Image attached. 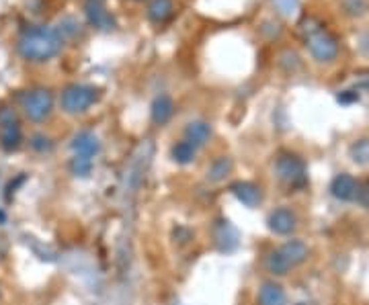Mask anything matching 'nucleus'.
<instances>
[{"mask_svg": "<svg viewBox=\"0 0 369 305\" xmlns=\"http://www.w3.org/2000/svg\"><path fill=\"white\" fill-rule=\"evenodd\" d=\"M64 43L66 41L58 33L56 27L39 25V27H29L21 33V38L17 41V51L29 64H45L56 56H60Z\"/></svg>", "mask_w": 369, "mask_h": 305, "instance_id": "f257e3e1", "label": "nucleus"}, {"mask_svg": "<svg viewBox=\"0 0 369 305\" xmlns=\"http://www.w3.org/2000/svg\"><path fill=\"white\" fill-rule=\"evenodd\" d=\"M99 99V90L91 84H68L62 90L60 107L68 115L86 113Z\"/></svg>", "mask_w": 369, "mask_h": 305, "instance_id": "f03ea898", "label": "nucleus"}, {"mask_svg": "<svg viewBox=\"0 0 369 305\" xmlns=\"http://www.w3.org/2000/svg\"><path fill=\"white\" fill-rule=\"evenodd\" d=\"M306 45L310 56L320 62V64H331L338 58L340 45L338 39L334 38L332 33L320 29V27H310L308 29V38H306Z\"/></svg>", "mask_w": 369, "mask_h": 305, "instance_id": "7ed1b4c3", "label": "nucleus"}, {"mask_svg": "<svg viewBox=\"0 0 369 305\" xmlns=\"http://www.w3.org/2000/svg\"><path fill=\"white\" fill-rule=\"evenodd\" d=\"M21 109L33 123H43L54 111V94L49 88H31L21 97Z\"/></svg>", "mask_w": 369, "mask_h": 305, "instance_id": "20e7f679", "label": "nucleus"}, {"mask_svg": "<svg viewBox=\"0 0 369 305\" xmlns=\"http://www.w3.org/2000/svg\"><path fill=\"white\" fill-rule=\"evenodd\" d=\"M23 142V127L17 111L10 105H0V148L4 152L19 150Z\"/></svg>", "mask_w": 369, "mask_h": 305, "instance_id": "39448f33", "label": "nucleus"}, {"mask_svg": "<svg viewBox=\"0 0 369 305\" xmlns=\"http://www.w3.org/2000/svg\"><path fill=\"white\" fill-rule=\"evenodd\" d=\"M82 13L86 23L97 31L115 29V17L107 8V0H82Z\"/></svg>", "mask_w": 369, "mask_h": 305, "instance_id": "423d86ee", "label": "nucleus"}, {"mask_svg": "<svg viewBox=\"0 0 369 305\" xmlns=\"http://www.w3.org/2000/svg\"><path fill=\"white\" fill-rule=\"evenodd\" d=\"M275 170L279 179L290 185H301L306 181V164L295 154H281L275 162Z\"/></svg>", "mask_w": 369, "mask_h": 305, "instance_id": "0eeeda50", "label": "nucleus"}, {"mask_svg": "<svg viewBox=\"0 0 369 305\" xmlns=\"http://www.w3.org/2000/svg\"><path fill=\"white\" fill-rule=\"evenodd\" d=\"M72 152L78 158H86V160H95V156L101 152V144L99 138L91 131H80L76 133L72 140Z\"/></svg>", "mask_w": 369, "mask_h": 305, "instance_id": "6e6552de", "label": "nucleus"}, {"mask_svg": "<svg viewBox=\"0 0 369 305\" xmlns=\"http://www.w3.org/2000/svg\"><path fill=\"white\" fill-rule=\"evenodd\" d=\"M184 140L195 148H203L212 140V125L203 119L189 121L184 127Z\"/></svg>", "mask_w": 369, "mask_h": 305, "instance_id": "1a4fd4ad", "label": "nucleus"}, {"mask_svg": "<svg viewBox=\"0 0 369 305\" xmlns=\"http://www.w3.org/2000/svg\"><path fill=\"white\" fill-rule=\"evenodd\" d=\"M295 213L288 207H279L269 215V228L277 236H288L295 229Z\"/></svg>", "mask_w": 369, "mask_h": 305, "instance_id": "9d476101", "label": "nucleus"}, {"mask_svg": "<svg viewBox=\"0 0 369 305\" xmlns=\"http://www.w3.org/2000/svg\"><path fill=\"white\" fill-rule=\"evenodd\" d=\"M173 115H175V101L168 94H158L152 101L150 117L156 125H166L173 119Z\"/></svg>", "mask_w": 369, "mask_h": 305, "instance_id": "9b49d317", "label": "nucleus"}, {"mask_svg": "<svg viewBox=\"0 0 369 305\" xmlns=\"http://www.w3.org/2000/svg\"><path fill=\"white\" fill-rule=\"evenodd\" d=\"M175 15V2L173 0H148L146 17L154 25H164Z\"/></svg>", "mask_w": 369, "mask_h": 305, "instance_id": "f8f14e48", "label": "nucleus"}, {"mask_svg": "<svg viewBox=\"0 0 369 305\" xmlns=\"http://www.w3.org/2000/svg\"><path fill=\"white\" fill-rule=\"evenodd\" d=\"M357 192H359V185L351 174H338L332 181V195L340 201H353L357 199Z\"/></svg>", "mask_w": 369, "mask_h": 305, "instance_id": "ddd939ff", "label": "nucleus"}, {"mask_svg": "<svg viewBox=\"0 0 369 305\" xmlns=\"http://www.w3.org/2000/svg\"><path fill=\"white\" fill-rule=\"evenodd\" d=\"M230 191L234 192V195H236V199H238V201H242L246 207H257L258 203H260V199H262L260 189H258L255 183H249V181L234 183V185L230 187Z\"/></svg>", "mask_w": 369, "mask_h": 305, "instance_id": "4468645a", "label": "nucleus"}, {"mask_svg": "<svg viewBox=\"0 0 369 305\" xmlns=\"http://www.w3.org/2000/svg\"><path fill=\"white\" fill-rule=\"evenodd\" d=\"M288 304V297H285V291L281 289V285L273 283V281H267L260 285L258 289V305H285Z\"/></svg>", "mask_w": 369, "mask_h": 305, "instance_id": "2eb2a0df", "label": "nucleus"}, {"mask_svg": "<svg viewBox=\"0 0 369 305\" xmlns=\"http://www.w3.org/2000/svg\"><path fill=\"white\" fill-rule=\"evenodd\" d=\"M232 168H234L232 158L220 156V158H216V160L210 164V168H207V179H210L212 183H221V181H226V176L232 172Z\"/></svg>", "mask_w": 369, "mask_h": 305, "instance_id": "dca6fc26", "label": "nucleus"}, {"mask_svg": "<svg viewBox=\"0 0 369 305\" xmlns=\"http://www.w3.org/2000/svg\"><path fill=\"white\" fill-rule=\"evenodd\" d=\"M265 267L267 270L271 272V274H277V277H281V274H288L290 270H292V263L283 256V252L281 250H273L269 256H267V261H265Z\"/></svg>", "mask_w": 369, "mask_h": 305, "instance_id": "f3484780", "label": "nucleus"}, {"mask_svg": "<svg viewBox=\"0 0 369 305\" xmlns=\"http://www.w3.org/2000/svg\"><path fill=\"white\" fill-rule=\"evenodd\" d=\"M279 250H281V252H283V256L292 263V267L299 265V263H304V261H306V256H308V248H306V244H304V242H299V240H292V242H288V244H285V246H281Z\"/></svg>", "mask_w": 369, "mask_h": 305, "instance_id": "a211bd4d", "label": "nucleus"}, {"mask_svg": "<svg viewBox=\"0 0 369 305\" xmlns=\"http://www.w3.org/2000/svg\"><path fill=\"white\" fill-rule=\"evenodd\" d=\"M195 154H197V148L191 146L187 140L177 142V144L173 146V150H171V156H173V160H175L177 164H189V162H193V160H195Z\"/></svg>", "mask_w": 369, "mask_h": 305, "instance_id": "6ab92c4d", "label": "nucleus"}, {"mask_svg": "<svg viewBox=\"0 0 369 305\" xmlns=\"http://www.w3.org/2000/svg\"><path fill=\"white\" fill-rule=\"evenodd\" d=\"M340 8L351 19H361L369 13V0H340Z\"/></svg>", "mask_w": 369, "mask_h": 305, "instance_id": "aec40b11", "label": "nucleus"}, {"mask_svg": "<svg viewBox=\"0 0 369 305\" xmlns=\"http://www.w3.org/2000/svg\"><path fill=\"white\" fill-rule=\"evenodd\" d=\"M351 158L357 164H369V140H359L351 146Z\"/></svg>", "mask_w": 369, "mask_h": 305, "instance_id": "412c9836", "label": "nucleus"}, {"mask_svg": "<svg viewBox=\"0 0 369 305\" xmlns=\"http://www.w3.org/2000/svg\"><path fill=\"white\" fill-rule=\"evenodd\" d=\"M277 13L285 19H292L295 13L299 10V0H273Z\"/></svg>", "mask_w": 369, "mask_h": 305, "instance_id": "4be33fe9", "label": "nucleus"}, {"mask_svg": "<svg viewBox=\"0 0 369 305\" xmlns=\"http://www.w3.org/2000/svg\"><path fill=\"white\" fill-rule=\"evenodd\" d=\"M93 164H95V160H86V158L74 156L72 162H70V168H72V172L76 176H88L91 170H93Z\"/></svg>", "mask_w": 369, "mask_h": 305, "instance_id": "5701e85b", "label": "nucleus"}, {"mask_svg": "<svg viewBox=\"0 0 369 305\" xmlns=\"http://www.w3.org/2000/svg\"><path fill=\"white\" fill-rule=\"evenodd\" d=\"M78 21L74 19V17H66V19H62L60 21V27H56L58 29V33L64 38V41L70 38H76V33H78Z\"/></svg>", "mask_w": 369, "mask_h": 305, "instance_id": "b1692460", "label": "nucleus"}, {"mask_svg": "<svg viewBox=\"0 0 369 305\" xmlns=\"http://www.w3.org/2000/svg\"><path fill=\"white\" fill-rule=\"evenodd\" d=\"M31 146L36 148L37 152H49V150H52V140L39 133V135H33Z\"/></svg>", "mask_w": 369, "mask_h": 305, "instance_id": "393cba45", "label": "nucleus"}, {"mask_svg": "<svg viewBox=\"0 0 369 305\" xmlns=\"http://www.w3.org/2000/svg\"><path fill=\"white\" fill-rule=\"evenodd\" d=\"M359 47H361L363 53H368L369 56V31H366V33L359 38Z\"/></svg>", "mask_w": 369, "mask_h": 305, "instance_id": "a878e982", "label": "nucleus"}, {"mask_svg": "<svg viewBox=\"0 0 369 305\" xmlns=\"http://www.w3.org/2000/svg\"><path fill=\"white\" fill-rule=\"evenodd\" d=\"M136 2H144V0H136Z\"/></svg>", "mask_w": 369, "mask_h": 305, "instance_id": "bb28decb", "label": "nucleus"}]
</instances>
